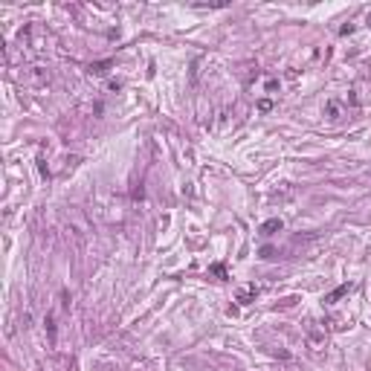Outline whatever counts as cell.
<instances>
[{"mask_svg":"<svg viewBox=\"0 0 371 371\" xmlns=\"http://www.w3.org/2000/svg\"><path fill=\"white\" fill-rule=\"evenodd\" d=\"M308 345L313 351H322V348H325V334H319L316 328H310L308 331Z\"/></svg>","mask_w":371,"mask_h":371,"instance_id":"1","label":"cell"},{"mask_svg":"<svg viewBox=\"0 0 371 371\" xmlns=\"http://www.w3.org/2000/svg\"><path fill=\"white\" fill-rule=\"evenodd\" d=\"M258 232H261V235H267V238H270V235H276V232H281V220H278V217H270V220H264Z\"/></svg>","mask_w":371,"mask_h":371,"instance_id":"2","label":"cell"},{"mask_svg":"<svg viewBox=\"0 0 371 371\" xmlns=\"http://www.w3.org/2000/svg\"><path fill=\"white\" fill-rule=\"evenodd\" d=\"M348 290H351V284H340L337 290H331V293L325 296V305H337L342 296H348Z\"/></svg>","mask_w":371,"mask_h":371,"instance_id":"3","label":"cell"},{"mask_svg":"<svg viewBox=\"0 0 371 371\" xmlns=\"http://www.w3.org/2000/svg\"><path fill=\"white\" fill-rule=\"evenodd\" d=\"M110 67H113V61H110V58H107V61H96V64H90V67H87V73H90V76H105Z\"/></svg>","mask_w":371,"mask_h":371,"instance_id":"4","label":"cell"},{"mask_svg":"<svg viewBox=\"0 0 371 371\" xmlns=\"http://www.w3.org/2000/svg\"><path fill=\"white\" fill-rule=\"evenodd\" d=\"M252 296H258V287H247V290H241V293H238V302H244V305H247Z\"/></svg>","mask_w":371,"mask_h":371,"instance_id":"5","label":"cell"},{"mask_svg":"<svg viewBox=\"0 0 371 371\" xmlns=\"http://www.w3.org/2000/svg\"><path fill=\"white\" fill-rule=\"evenodd\" d=\"M325 113H328V119H340V105L337 102H328L325 105Z\"/></svg>","mask_w":371,"mask_h":371,"instance_id":"6","label":"cell"},{"mask_svg":"<svg viewBox=\"0 0 371 371\" xmlns=\"http://www.w3.org/2000/svg\"><path fill=\"white\" fill-rule=\"evenodd\" d=\"M47 331H50V340L55 342V319L53 316H47Z\"/></svg>","mask_w":371,"mask_h":371,"instance_id":"7","label":"cell"},{"mask_svg":"<svg viewBox=\"0 0 371 371\" xmlns=\"http://www.w3.org/2000/svg\"><path fill=\"white\" fill-rule=\"evenodd\" d=\"M258 110H264V113L273 110V102H270V99H261V102H258Z\"/></svg>","mask_w":371,"mask_h":371,"instance_id":"8","label":"cell"},{"mask_svg":"<svg viewBox=\"0 0 371 371\" xmlns=\"http://www.w3.org/2000/svg\"><path fill=\"white\" fill-rule=\"evenodd\" d=\"M261 258H273V247H264V249H261Z\"/></svg>","mask_w":371,"mask_h":371,"instance_id":"9","label":"cell"}]
</instances>
